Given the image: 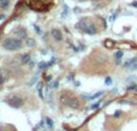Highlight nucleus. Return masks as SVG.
<instances>
[{
	"label": "nucleus",
	"mask_w": 137,
	"mask_h": 131,
	"mask_svg": "<svg viewBox=\"0 0 137 131\" xmlns=\"http://www.w3.org/2000/svg\"><path fill=\"white\" fill-rule=\"evenodd\" d=\"M23 46L22 41H20V39H16V37H7L3 41V47L5 49L10 52H13V51H17V49H20Z\"/></svg>",
	"instance_id": "f257e3e1"
},
{
	"label": "nucleus",
	"mask_w": 137,
	"mask_h": 131,
	"mask_svg": "<svg viewBox=\"0 0 137 131\" xmlns=\"http://www.w3.org/2000/svg\"><path fill=\"white\" fill-rule=\"evenodd\" d=\"M76 28L79 29L81 31L88 34V35H95V34H98V29H96L95 25H94V23L87 21V19H82V21H79L78 24L76 25Z\"/></svg>",
	"instance_id": "f03ea898"
},
{
	"label": "nucleus",
	"mask_w": 137,
	"mask_h": 131,
	"mask_svg": "<svg viewBox=\"0 0 137 131\" xmlns=\"http://www.w3.org/2000/svg\"><path fill=\"white\" fill-rule=\"evenodd\" d=\"M6 102L11 106L12 108H20L23 105H24V100L22 97H19L17 95H11V96H8L6 99Z\"/></svg>",
	"instance_id": "7ed1b4c3"
},
{
	"label": "nucleus",
	"mask_w": 137,
	"mask_h": 131,
	"mask_svg": "<svg viewBox=\"0 0 137 131\" xmlns=\"http://www.w3.org/2000/svg\"><path fill=\"white\" fill-rule=\"evenodd\" d=\"M61 101L64 102L66 106H69V107H71L73 109H77L79 107V101H78V100L76 97H72V96L67 95V94L61 95Z\"/></svg>",
	"instance_id": "20e7f679"
},
{
	"label": "nucleus",
	"mask_w": 137,
	"mask_h": 131,
	"mask_svg": "<svg viewBox=\"0 0 137 131\" xmlns=\"http://www.w3.org/2000/svg\"><path fill=\"white\" fill-rule=\"evenodd\" d=\"M16 34L18 35L19 39H27L28 37V33H27V30L23 27H18L16 29Z\"/></svg>",
	"instance_id": "39448f33"
},
{
	"label": "nucleus",
	"mask_w": 137,
	"mask_h": 131,
	"mask_svg": "<svg viewBox=\"0 0 137 131\" xmlns=\"http://www.w3.org/2000/svg\"><path fill=\"white\" fill-rule=\"evenodd\" d=\"M52 36L54 37L55 41H61V40H63V35L60 33V30H58V29H53V30H52Z\"/></svg>",
	"instance_id": "423d86ee"
},
{
	"label": "nucleus",
	"mask_w": 137,
	"mask_h": 131,
	"mask_svg": "<svg viewBox=\"0 0 137 131\" xmlns=\"http://www.w3.org/2000/svg\"><path fill=\"white\" fill-rule=\"evenodd\" d=\"M11 4V0H0V8L1 10H7Z\"/></svg>",
	"instance_id": "0eeeda50"
},
{
	"label": "nucleus",
	"mask_w": 137,
	"mask_h": 131,
	"mask_svg": "<svg viewBox=\"0 0 137 131\" xmlns=\"http://www.w3.org/2000/svg\"><path fill=\"white\" fill-rule=\"evenodd\" d=\"M30 62H31V55H30L29 53L22 55V63H23V64H29Z\"/></svg>",
	"instance_id": "6e6552de"
},
{
	"label": "nucleus",
	"mask_w": 137,
	"mask_h": 131,
	"mask_svg": "<svg viewBox=\"0 0 137 131\" xmlns=\"http://www.w3.org/2000/svg\"><path fill=\"white\" fill-rule=\"evenodd\" d=\"M136 60H137V58H131V59H129L128 62H126V63L124 64V66L129 69V67H130V66H131V65H132V64H133L135 62H136Z\"/></svg>",
	"instance_id": "1a4fd4ad"
},
{
	"label": "nucleus",
	"mask_w": 137,
	"mask_h": 131,
	"mask_svg": "<svg viewBox=\"0 0 137 131\" xmlns=\"http://www.w3.org/2000/svg\"><path fill=\"white\" fill-rule=\"evenodd\" d=\"M102 94H103V90H101V92H98V93H95L94 95H90V96H89V100H95V99L100 97Z\"/></svg>",
	"instance_id": "9d476101"
},
{
	"label": "nucleus",
	"mask_w": 137,
	"mask_h": 131,
	"mask_svg": "<svg viewBox=\"0 0 137 131\" xmlns=\"http://www.w3.org/2000/svg\"><path fill=\"white\" fill-rule=\"evenodd\" d=\"M37 66H39V69H40V70H43V69H48V67H49L48 63H45V62H41Z\"/></svg>",
	"instance_id": "9b49d317"
},
{
	"label": "nucleus",
	"mask_w": 137,
	"mask_h": 131,
	"mask_svg": "<svg viewBox=\"0 0 137 131\" xmlns=\"http://www.w3.org/2000/svg\"><path fill=\"white\" fill-rule=\"evenodd\" d=\"M34 45H35L34 39H29V37H27V46H28V47H33Z\"/></svg>",
	"instance_id": "f8f14e48"
},
{
	"label": "nucleus",
	"mask_w": 137,
	"mask_h": 131,
	"mask_svg": "<svg viewBox=\"0 0 137 131\" xmlns=\"http://www.w3.org/2000/svg\"><path fill=\"white\" fill-rule=\"evenodd\" d=\"M45 120H46V124H47V126H48L49 129L53 127V122H52L51 118H45Z\"/></svg>",
	"instance_id": "ddd939ff"
},
{
	"label": "nucleus",
	"mask_w": 137,
	"mask_h": 131,
	"mask_svg": "<svg viewBox=\"0 0 137 131\" xmlns=\"http://www.w3.org/2000/svg\"><path fill=\"white\" fill-rule=\"evenodd\" d=\"M105 84H106V85H111L112 84V78L111 77H106V78H105Z\"/></svg>",
	"instance_id": "4468645a"
},
{
	"label": "nucleus",
	"mask_w": 137,
	"mask_h": 131,
	"mask_svg": "<svg viewBox=\"0 0 137 131\" xmlns=\"http://www.w3.org/2000/svg\"><path fill=\"white\" fill-rule=\"evenodd\" d=\"M100 104H101V101H99V102H96V104H93V105L90 106V109H96V108H99V107H100Z\"/></svg>",
	"instance_id": "2eb2a0df"
},
{
	"label": "nucleus",
	"mask_w": 137,
	"mask_h": 131,
	"mask_svg": "<svg viewBox=\"0 0 137 131\" xmlns=\"http://www.w3.org/2000/svg\"><path fill=\"white\" fill-rule=\"evenodd\" d=\"M58 85H59V81L57 79V81H54V82L52 83V84H51L49 87H51L52 89H54V88H58Z\"/></svg>",
	"instance_id": "dca6fc26"
},
{
	"label": "nucleus",
	"mask_w": 137,
	"mask_h": 131,
	"mask_svg": "<svg viewBox=\"0 0 137 131\" xmlns=\"http://www.w3.org/2000/svg\"><path fill=\"white\" fill-rule=\"evenodd\" d=\"M123 52L121 51H117V52H115V58H117V59H120L121 57H123Z\"/></svg>",
	"instance_id": "f3484780"
},
{
	"label": "nucleus",
	"mask_w": 137,
	"mask_h": 131,
	"mask_svg": "<svg viewBox=\"0 0 137 131\" xmlns=\"http://www.w3.org/2000/svg\"><path fill=\"white\" fill-rule=\"evenodd\" d=\"M129 69L131 70V71H135V70H137V60H136V62H135V63H133V64H132V65H131Z\"/></svg>",
	"instance_id": "a211bd4d"
},
{
	"label": "nucleus",
	"mask_w": 137,
	"mask_h": 131,
	"mask_svg": "<svg viewBox=\"0 0 137 131\" xmlns=\"http://www.w3.org/2000/svg\"><path fill=\"white\" fill-rule=\"evenodd\" d=\"M34 29L36 30V33H37L39 35H41V34H42V31H41V29H40V27H39V25H36V24H34Z\"/></svg>",
	"instance_id": "6ab92c4d"
},
{
	"label": "nucleus",
	"mask_w": 137,
	"mask_h": 131,
	"mask_svg": "<svg viewBox=\"0 0 137 131\" xmlns=\"http://www.w3.org/2000/svg\"><path fill=\"white\" fill-rule=\"evenodd\" d=\"M67 81H69V82H72V81H75V75H73V73H70V75L67 76Z\"/></svg>",
	"instance_id": "aec40b11"
},
{
	"label": "nucleus",
	"mask_w": 137,
	"mask_h": 131,
	"mask_svg": "<svg viewBox=\"0 0 137 131\" xmlns=\"http://www.w3.org/2000/svg\"><path fill=\"white\" fill-rule=\"evenodd\" d=\"M45 81H46V83H49L51 81H52V76H51V75L46 76V77H45Z\"/></svg>",
	"instance_id": "412c9836"
},
{
	"label": "nucleus",
	"mask_w": 137,
	"mask_h": 131,
	"mask_svg": "<svg viewBox=\"0 0 137 131\" xmlns=\"http://www.w3.org/2000/svg\"><path fill=\"white\" fill-rule=\"evenodd\" d=\"M4 82H5V77L3 75H0V84H3Z\"/></svg>",
	"instance_id": "4be33fe9"
},
{
	"label": "nucleus",
	"mask_w": 137,
	"mask_h": 131,
	"mask_svg": "<svg viewBox=\"0 0 137 131\" xmlns=\"http://www.w3.org/2000/svg\"><path fill=\"white\" fill-rule=\"evenodd\" d=\"M120 114H121V112H120V111H117V112L114 113V118H118Z\"/></svg>",
	"instance_id": "5701e85b"
},
{
	"label": "nucleus",
	"mask_w": 137,
	"mask_h": 131,
	"mask_svg": "<svg viewBox=\"0 0 137 131\" xmlns=\"http://www.w3.org/2000/svg\"><path fill=\"white\" fill-rule=\"evenodd\" d=\"M135 88H136V84H132V85L128 87V90H131V89H135Z\"/></svg>",
	"instance_id": "b1692460"
},
{
	"label": "nucleus",
	"mask_w": 137,
	"mask_h": 131,
	"mask_svg": "<svg viewBox=\"0 0 137 131\" xmlns=\"http://www.w3.org/2000/svg\"><path fill=\"white\" fill-rule=\"evenodd\" d=\"M131 6H133V7H137V1H133V3L131 4Z\"/></svg>",
	"instance_id": "393cba45"
},
{
	"label": "nucleus",
	"mask_w": 137,
	"mask_h": 131,
	"mask_svg": "<svg viewBox=\"0 0 137 131\" xmlns=\"http://www.w3.org/2000/svg\"><path fill=\"white\" fill-rule=\"evenodd\" d=\"M4 17H5V16H4V15H1V16H0V19H3Z\"/></svg>",
	"instance_id": "a878e982"
}]
</instances>
